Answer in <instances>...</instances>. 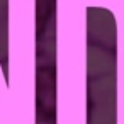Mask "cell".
Listing matches in <instances>:
<instances>
[{"label":"cell","instance_id":"6da1fadb","mask_svg":"<svg viewBox=\"0 0 124 124\" xmlns=\"http://www.w3.org/2000/svg\"><path fill=\"white\" fill-rule=\"evenodd\" d=\"M5 78L12 124H36V0H7Z\"/></svg>","mask_w":124,"mask_h":124}]
</instances>
